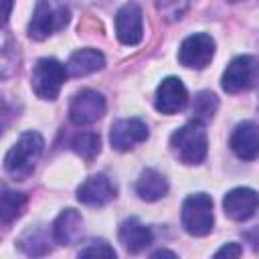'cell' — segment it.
<instances>
[{
	"mask_svg": "<svg viewBox=\"0 0 259 259\" xmlns=\"http://www.w3.org/2000/svg\"><path fill=\"white\" fill-rule=\"evenodd\" d=\"M247 239H249V243H251V247L257 251L259 249V225H255L251 231H247V235H245Z\"/></svg>",
	"mask_w": 259,
	"mask_h": 259,
	"instance_id": "484cf974",
	"label": "cell"
},
{
	"mask_svg": "<svg viewBox=\"0 0 259 259\" xmlns=\"http://www.w3.org/2000/svg\"><path fill=\"white\" fill-rule=\"evenodd\" d=\"M214 57V40L206 32L186 36L178 49V61L188 69H204Z\"/></svg>",
	"mask_w": 259,
	"mask_h": 259,
	"instance_id": "ba28073f",
	"label": "cell"
},
{
	"mask_svg": "<svg viewBox=\"0 0 259 259\" xmlns=\"http://www.w3.org/2000/svg\"><path fill=\"white\" fill-rule=\"evenodd\" d=\"M115 249L103 241V239H93L89 241L85 247L79 249V257H107V259H115Z\"/></svg>",
	"mask_w": 259,
	"mask_h": 259,
	"instance_id": "603a6c76",
	"label": "cell"
},
{
	"mask_svg": "<svg viewBox=\"0 0 259 259\" xmlns=\"http://www.w3.org/2000/svg\"><path fill=\"white\" fill-rule=\"evenodd\" d=\"M26 206V194L10 190V188H2V196H0V221L2 225H10L12 221H16L22 210Z\"/></svg>",
	"mask_w": 259,
	"mask_h": 259,
	"instance_id": "ffe728a7",
	"label": "cell"
},
{
	"mask_svg": "<svg viewBox=\"0 0 259 259\" xmlns=\"http://www.w3.org/2000/svg\"><path fill=\"white\" fill-rule=\"evenodd\" d=\"M170 150L182 164H188V166L200 164L208 152L204 123L192 119V121L184 123L182 127H178L170 136Z\"/></svg>",
	"mask_w": 259,
	"mask_h": 259,
	"instance_id": "7a4b0ae2",
	"label": "cell"
},
{
	"mask_svg": "<svg viewBox=\"0 0 259 259\" xmlns=\"http://www.w3.org/2000/svg\"><path fill=\"white\" fill-rule=\"evenodd\" d=\"M117 237H119V243L123 245L125 251L130 253H140L142 249H146L152 239H154V233L150 227H146L144 223H140L138 219H125L121 225H119V231H117Z\"/></svg>",
	"mask_w": 259,
	"mask_h": 259,
	"instance_id": "9a60e30c",
	"label": "cell"
},
{
	"mask_svg": "<svg viewBox=\"0 0 259 259\" xmlns=\"http://www.w3.org/2000/svg\"><path fill=\"white\" fill-rule=\"evenodd\" d=\"M259 208V192L249 186H237L229 190L223 198V210L233 221H247Z\"/></svg>",
	"mask_w": 259,
	"mask_h": 259,
	"instance_id": "8fae6325",
	"label": "cell"
},
{
	"mask_svg": "<svg viewBox=\"0 0 259 259\" xmlns=\"http://www.w3.org/2000/svg\"><path fill=\"white\" fill-rule=\"evenodd\" d=\"M115 34L125 47H136L144 36L142 8L136 2H125L115 12Z\"/></svg>",
	"mask_w": 259,
	"mask_h": 259,
	"instance_id": "9c48e42d",
	"label": "cell"
},
{
	"mask_svg": "<svg viewBox=\"0 0 259 259\" xmlns=\"http://www.w3.org/2000/svg\"><path fill=\"white\" fill-rule=\"evenodd\" d=\"M71 150H73L77 156H81L83 160L91 162V160L101 152V138H99V134H95V132H81V134L73 136V140H71Z\"/></svg>",
	"mask_w": 259,
	"mask_h": 259,
	"instance_id": "44dd1931",
	"label": "cell"
},
{
	"mask_svg": "<svg viewBox=\"0 0 259 259\" xmlns=\"http://www.w3.org/2000/svg\"><path fill=\"white\" fill-rule=\"evenodd\" d=\"M150 136V130L148 125L138 119V117H125V119H119L111 125V132H109V142H111V148L117 150V152H127L132 148H136L138 144L146 142Z\"/></svg>",
	"mask_w": 259,
	"mask_h": 259,
	"instance_id": "30bf717a",
	"label": "cell"
},
{
	"mask_svg": "<svg viewBox=\"0 0 259 259\" xmlns=\"http://www.w3.org/2000/svg\"><path fill=\"white\" fill-rule=\"evenodd\" d=\"M188 103V91L184 87V83L178 77H166L162 79V83L156 89V99L154 105L160 113L164 115H174L178 111H182Z\"/></svg>",
	"mask_w": 259,
	"mask_h": 259,
	"instance_id": "7c38bea8",
	"label": "cell"
},
{
	"mask_svg": "<svg viewBox=\"0 0 259 259\" xmlns=\"http://www.w3.org/2000/svg\"><path fill=\"white\" fill-rule=\"evenodd\" d=\"M257 81H259V61L253 55H239L227 65L221 85L227 93H241L251 89Z\"/></svg>",
	"mask_w": 259,
	"mask_h": 259,
	"instance_id": "8992f818",
	"label": "cell"
},
{
	"mask_svg": "<svg viewBox=\"0 0 259 259\" xmlns=\"http://www.w3.org/2000/svg\"><path fill=\"white\" fill-rule=\"evenodd\" d=\"M105 67V57L97 49H79L69 57L67 73L71 77H85Z\"/></svg>",
	"mask_w": 259,
	"mask_h": 259,
	"instance_id": "e0dca14e",
	"label": "cell"
},
{
	"mask_svg": "<svg viewBox=\"0 0 259 259\" xmlns=\"http://www.w3.org/2000/svg\"><path fill=\"white\" fill-rule=\"evenodd\" d=\"M158 8L164 16H168V20H176L186 12L188 0H158Z\"/></svg>",
	"mask_w": 259,
	"mask_h": 259,
	"instance_id": "cb8c5ba5",
	"label": "cell"
},
{
	"mask_svg": "<svg viewBox=\"0 0 259 259\" xmlns=\"http://www.w3.org/2000/svg\"><path fill=\"white\" fill-rule=\"evenodd\" d=\"M241 253H243V249L239 243H227L214 253V257H239Z\"/></svg>",
	"mask_w": 259,
	"mask_h": 259,
	"instance_id": "d4e9b609",
	"label": "cell"
},
{
	"mask_svg": "<svg viewBox=\"0 0 259 259\" xmlns=\"http://www.w3.org/2000/svg\"><path fill=\"white\" fill-rule=\"evenodd\" d=\"M117 194L115 184L105 174H93L87 180L81 182L77 188V200L87 206H103L111 202Z\"/></svg>",
	"mask_w": 259,
	"mask_h": 259,
	"instance_id": "4fadbf2b",
	"label": "cell"
},
{
	"mask_svg": "<svg viewBox=\"0 0 259 259\" xmlns=\"http://www.w3.org/2000/svg\"><path fill=\"white\" fill-rule=\"evenodd\" d=\"M83 235V219L75 208H65L53 223V239L59 245H73Z\"/></svg>",
	"mask_w": 259,
	"mask_h": 259,
	"instance_id": "2e32d148",
	"label": "cell"
},
{
	"mask_svg": "<svg viewBox=\"0 0 259 259\" xmlns=\"http://www.w3.org/2000/svg\"><path fill=\"white\" fill-rule=\"evenodd\" d=\"M69 24V8L63 4H53L49 0H36L32 18L28 22V36L34 40H45L57 30Z\"/></svg>",
	"mask_w": 259,
	"mask_h": 259,
	"instance_id": "5b68a950",
	"label": "cell"
},
{
	"mask_svg": "<svg viewBox=\"0 0 259 259\" xmlns=\"http://www.w3.org/2000/svg\"><path fill=\"white\" fill-rule=\"evenodd\" d=\"M152 257H172V259H176V253L166 251V249H158V251H154V253H152Z\"/></svg>",
	"mask_w": 259,
	"mask_h": 259,
	"instance_id": "83f0119b",
	"label": "cell"
},
{
	"mask_svg": "<svg viewBox=\"0 0 259 259\" xmlns=\"http://www.w3.org/2000/svg\"><path fill=\"white\" fill-rule=\"evenodd\" d=\"M4 2V12H2V20L4 24L8 22V16H10V10H12V0H2Z\"/></svg>",
	"mask_w": 259,
	"mask_h": 259,
	"instance_id": "4316f807",
	"label": "cell"
},
{
	"mask_svg": "<svg viewBox=\"0 0 259 259\" xmlns=\"http://www.w3.org/2000/svg\"><path fill=\"white\" fill-rule=\"evenodd\" d=\"M105 113V97L93 89H81L73 95L69 105V119L75 125H89Z\"/></svg>",
	"mask_w": 259,
	"mask_h": 259,
	"instance_id": "52a82bcc",
	"label": "cell"
},
{
	"mask_svg": "<svg viewBox=\"0 0 259 259\" xmlns=\"http://www.w3.org/2000/svg\"><path fill=\"white\" fill-rule=\"evenodd\" d=\"M45 150V140L38 132H24L20 138L10 146V150L4 156V170L10 174L14 180H26L40 158Z\"/></svg>",
	"mask_w": 259,
	"mask_h": 259,
	"instance_id": "6da1fadb",
	"label": "cell"
},
{
	"mask_svg": "<svg viewBox=\"0 0 259 259\" xmlns=\"http://www.w3.org/2000/svg\"><path fill=\"white\" fill-rule=\"evenodd\" d=\"M67 67L63 63H59L53 57H45L38 59L34 69H32V77H30V85L32 91L36 93V97L45 99V101H55L61 93V87L67 79Z\"/></svg>",
	"mask_w": 259,
	"mask_h": 259,
	"instance_id": "277c9868",
	"label": "cell"
},
{
	"mask_svg": "<svg viewBox=\"0 0 259 259\" xmlns=\"http://www.w3.org/2000/svg\"><path fill=\"white\" fill-rule=\"evenodd\" d=\"M51 237H53V229H51V235H49V231L42 225H36V227H28L20 235L16 245L22 253L38 257V255H47L51 251Z\"/></svg>",
	"mask_w": 259,
	"mask_h": 259,
	"instance_id": "d6986e66",
	"label": "cell"
},
{
	"mask_svg": "<svg viewBox=\"0 0 259 259\" xmlns=\"http://www.w3.org/2000/svg\"><path fill=\"white\" fill-rule=\"evenodd\" d=\"M182 227L192 237H204L212 231L214 214H212V198L204 192L188 194L182 202Z\"/></svg>",
	"mask_w": 259,
	"mask_h": 259,
	"instance_id": "3957f363",
	"label": "cell"
},
{
	"mask_svg": "<svg viewBox=\"0 0 259 259\" xmlns=\"http://www.w3.org/2000/svg\"><path fill=\"white\" fill-rule=\"evenodd\" d=\"M136 192L142 200L146 202H156L162 196H166L168 192V180L162 172L154 170V168H146L142 170L138 182H136Z\"/></svg>",
	"mask_w": 259,
	"mask_h": 259,
	"instance_id": "ac0fdd59",
	"label": "cell"
},
{
	"mask_svg": "<svg viewBox=\"0 0 259 259\" xmlns=\"http://www.w3.org/2000/svg\"><path fill=\"white\" fill-rule=\"evenodd\" d=\"M229 2H239V0H229Z\"/></svg>",
	"mask_w": 259,
	"mask_h": 259,
	"instance_id": "f1b7e54d",
	"label": "cell"
},
{
	"mask_svg": "<svg viewBox=\"0 0 259 259\" xmlns=\"http://www.w3.org/2000/svg\"><path fill=\"white\" fill-rule=\"evenodd\" d=\"M217 109H219V99L214 93H210V91L196 93V97L192 101V117L196 121H200V123L210 121L214 117Z\"/></svg>",
	"mask_w": 259,
	"mask_h": 259,
	"instance_id": "7402d4cb",
	"label": "cell"
},
{
	"mask_svg": "<svg viewBox=\"0 0 259 259\" xmlns=\"http://www.w3.org/2000/svg\"><path fill=\"white\" fill-rule=\"evenodd\" d=\"M231 150L241 160L259 158V125L255 121H241L231 134Z\"/></svg>",
	"mask_w": 259,
	"mask_h": 259,
	"instance_id": "5bb4252c",
	"label": "cell"
}]
</instances>
